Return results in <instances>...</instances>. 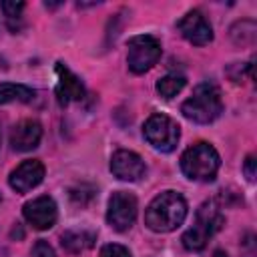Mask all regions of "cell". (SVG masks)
<instances>
[{
	"label": "cell",
	"instance_id": "cell-1",
	"mask_svg": "<svg viewBox=\"0 0 257 257\" xmlns=\"http://www.w3.org/2000/svg\"><path fill=\"white\" fill-rule=\"evenodd\" d=\"M187 217V201L177 191L159 193L145 209V225L155 233H171L183 225Z\"/></svg>",
	"mask_w": 257,
	"mask_h": 257
},
{
	"label": "cell",
	"instance_id": "cell-2",
	"mask_svg": "<svg viewBox=\"0 0 257 257\" xmlns=\"http://www.w3.org/2000/svg\"><path fill=\"white\" fill-rule=\"evenodd\" d=\"M181 112L185 118L197 124H209L223 112V98L221 90L213 82H201L195 86L193 94L181 104Z\"/></svg>",
	"mask_w": 257,
	"mask_h": 257
},
{
	"label": "cell",
	"instance_id": "cell-3",
	"mask_svg": "<svg viewBox=\"0 0 257 257\" xmlns=\"http://www.w3.org/2000/svg\"><path fill=\"white\" fill-rule=\"evenodd\" d=\"M225 217L221 209L217 207L215 201H205L197 213H195V223L191 229H187L181 237L183 247L187 251H203L209 243V239L223 227Z\"/></svg>",
	"mask_w": 257,
	"mask_h": 257
},
{
	"label": "cell",
	"instance_id": "cell-4",
	"mask_svg": "<svg viewBox=\"0 0 257 257\" xmlns=\"http://www.w3.org/2000/svg\"><path fill=\"white\" fill-rule=\"evenodd\" d=\"M221 167V157L217 149L209 143H195L181 155V171L191 181L209 183L217 177Z\"/></svg>",
	"mask_w": 257,
	"mask_h": 257
},
{
	"label": "cell",
	"instance_id": "cell-5",
	"mask_svg": "<svg viewBox=\"0 0 257 257\" xmlns=\"http://www.w3.org/2000/svg\"><path fill=\"white\" fill-rule=\"evenodd\" d=\"M143 135L147 139V143L161 153H171L177 149L179 139H181V126L177 124V120H173L167 114H151L145 120L143 126Z\"/></svg>",
	"mask_w": 257,
	"mask_h": 257
},
{
	"label": "cell",
	"instance_id": "cell-6",
	"mask_svg": "<svg viewBox=\"0 0 257 257\" xmlns=\"http://www.w3.org/2000/svg\"><path fill=\"white\" fill-rule=\"evenodd\" d=\"M161 42L151 34H139L126 42V64L135 74L151 70L161 58Z\"/></svg>",
	"mask_w": 257,
	"mask_h": 257
},
{
	"label": "cell",
	"instance_id": "cell-7",
	"mask_svg": "<svg viewBox=\"0 0 257 257\" xmlns=\"http://www.w3.org/2000/svg\"><path fill=\"white\" fill-rule=\"evenodd\" d=\"M137 211H139V203L137 197L128 191H116L110 195L108 199V207H106V223L114 229V231H126L133 227L135 219H137Z\"/></svg>",
	"mask_w": 257,
	"mask_h": 257
},
{
	"label": "cell",
	"instance_id": "cell-8",
	"mask_svg": "<svg viewBox=\"0 0 257 257\" xmlns=\"http://www.w3.org/2000/svg\"><path fill=\"white\" fill-rule=\"evenodd\" d=\"M22 215H24L26 223L32 225V229L46 231V229L54 227V223L58 219V207H56V203H54L52 197L40 195V197H36L32 201L24 203Z\"/></svg>",
	"mask_w": 257,
	"mask_h": 257
},
{
	"label": "cell",
	"instance_id": "cell-9",
	"mask_svg": "<svg viewBox=\"0 0 257 257\" xmlns=\"http://www.w3.org/2000/svg\"><path fill=\"white\" fill-rule=\"evenodd\" d=\"M177 30L181 32V36L187 42H191L195 46H205L213 40V28L201 10H189L177 22Z\"/></svg>",
	"mask_w": 257,
	"mask_h": 257
},
{
	"label": "cell",
	"instance_id": "cell-10",
	"mask_svg": "<svg viewBox=\"0 0 257 257\" xmlns=\"http://www.w3.org/2000/svg\"><path fill=\"white\" fill-rule=\"evenodd\" d=\"M110 173L120 181L135 183L145 177L147 167H145V161L141 159V155H137L135 151L118 149L110 157Z\"/></svg>",
	"mask_w": 257,
	"mask_h": 257
},
{
	"label": "cell",
	"instance_id": "cell-11",
	"mask_svg": "<svg viewBox=\"0 0 257 257\" xmlns=\"http://www.w3.org/2000/svg\"><path fill=\"white\" fill-rule=\"evenodd\" d=\"M44 173L46 169L38 159H26L10 173L8 183L16 193H28L44 181Z\"/></svg>",
	"mask_w": 257,
	"mask_h": 257
},
{
	"label": "cell",
	"instance_id": "cell-12",
	"mask_svg": "<svg viewBox=\"0 0 257 257\" xmlns=\"http://www.w3.org/2000/svg\"><path fill=\"white\" fill-rule=\"evenodd\" d=\"M56 98L60 102V106H68L70 102H76V100H82L84 98V84L82 80L68 68L64 66L62 62L56 64Z\"/></svg>",
	"mask_w": 257,
	"mask_h": 257
},
{
	"label": "cell",
	"instance_id": "cell-13",
	"mask_svg": "<svg viewBox=\"0 0 257 257\" xmlns=\"http://www.w3.org/2000/svg\"><path fill=\"white\" fill-rule=\"evenodd\" d=\"M40 139H42V124L34 118L20 120L10 133V145L18 153H26V151L36 149Z\"/></svg>",
	"mask_w": 257,
	"mask_h": 257
},
{
	"label": "cell",
	"instance_id": "cell-14",
	"mask_svg": "<svg viewBox=\"0 0 257 257\" xmlns=\"http://www.w3.org/2000/svg\"><path fill=\"white\" fill-rule=\"evenodd\" d=\"M96 241V233L90 229H68L60 235V245L68 253H82L88 251Z\"/></svg>",
	"mask_w": 257,
	"mask_h": 257
},
{
	"label": "cell",
	"instance_id": "cell-15",
	"mask_svg": "<svg viewBox=\"0 0 257 257\" xmlns=\"http://www.w3.org/2000/svg\"><path fill=\"white\" fill-rule=\"evenodd\" d=\"M34 90L26 84L16 82H0V104L8 102H30L34 100Z\"/></svg>",
	"mask_w": 257,
	"mask_h": 257
},
{
	"label": "cell",
	"instance_id": "cell-16",
	"mask_svg": "<svg viewBox=\"0 0 257 257\" xmlns=\"http://www.w3.org/2000/svg\"><path fill=\"white\" fill-rule=\"evenodd\" d=\"M185 76H181V74H167V76H163V78H159L157 80V92L163 96V98H173V96H177L183 88H185Z\"/></svg>",
	"mask_w": 257,
	"mask_h": 257
},
{
	"label": "cell",
	"instance_id": "cell-17",
	"mask_svg": "<svg viewBox=\"0 0 257 257\" xmlns=\"http://www.w3.org/2000/svg\"><path fill=\"white\" fill-rule=\"evenodd\" d=\"M237 28H241V32H235V30H231V38L237 42V44H253L255 42V24L249 28V30H243V20L241 22H237L235 24Z\"/></svg>",
	"mask_w": 257,
	"mask_h": 257
},
{
	"label": "cell",
	"instance_id": "cell-18",
	"mask_svg": "<svg viewBox=\"0 0 257 257\" xmlns=\"http://www.w3.org/2000/svg\"><path fill=\"white\" fill-rule=\"evenodd\" d=\"M98 257H133L131 251L124 247V245H118V243H108L100 249Z\"/></svg>",
	"mask_w": 257,
	"mask_h": 257
},
{
	"label": "cell",
	"instance_id": "cell-19",
	"mask_svg": "<svg viewBox=\"0 0 257 257\" xmlns=\"http://www.w3.org/2000/svg\"><path fill=\"white\" fill-rule=\"evenodd\" d=\"M2 10H4L8 22H10L14 18H20V14L24 10V2H10V0H6V2H2Z\"/></svg>",
	"mask_w": 257,
	"mask_h": 257
},
{
	"label": "cell",
	"instance_id": "cell-20",
	"mask_svg": "<svg viewBox=\"0 0 257 257\" xmlns=\"http://www.w3.org/2000/svg\"><path fill=\"white\" fill-rule=\"evenodd\" d=\"M32 255H34V257H56L52 245H50L48 241H44V239H38V241L34 243V247H32Z\"/></svg>",
	"mask_w": 257,
	"mask_h": 257
},
{
	"label": "cell",
	"instance_id": "cell-21",
	"mask_svg": "<svg viewBox=\"0 0 257 257\" xmlns=\"http://www.w3.org/2000/svg\"><path fill=\"white\" fill-rule=\"evenodd\" d=\"M255 165H257V161H255L253 155H249V157L245 159V163H243V173H245V177H247L249 183L255 181Z\"/></svg>",
	"mask_w": 257,
	"mask_h": 257
},
{
	"label": "cell",
	"instance_id": "cell-22",
	"mask_svg": "<svg viewBox=\"0 0 257 257\" xmlns=\"http://www.w3.org/2000/svg\"><path fill=\"white\" fill-rule=\"evenodd\" d=\"M213 257H227V253H225V251H221V249H217V251L213 253Z\"/></svg>",
	"mask_w": 257,
	"mask_h": 257
}]
</instances>
